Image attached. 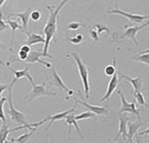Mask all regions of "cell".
Segmentation results:
<instances>
[{"mask_svg": "<svg viewBox=\"0 0 149 143\" xmlns=\"http://www.w3.org/2000/svg\"><path fill=\"white\" fill-rule=\"evenodd\" d=\"M31 84L32 87L31 92L25 96V99L30 102L41 96L57 95L56 92H53V91L47 90L46 88V83H42V84H36L34 81H33V82H31Z\"/></svg>", "mask_w": 149, "mask_h": 143, "instance_id": "4", "label": "cell"}, {"mask_svg": "<svg viewBox=\"0 0 149 143\" xmlns=\"http://www.w3.org/2000/svg\"><path fill=\"white\" fill-rule=\"evenodd\" d=\"M89 34H90V37L94 40L95 41H98V40L100 39L97 31L95 30H89Z\"/></svg>", "mask_w": 149, "mask_h": 143, "instance_id": "34", "label": "cell"}, {"mask_svg": "<svg viewBox=\"0 0 149 143\" xmlns=\"http://www.w3.org/2000/svg\"><path fill=\"white\" fill-rule=\"evenodd\" d=\"M148 129H147V130H145V131H144V132H142V133H140V135H141V134H148Z\"/></svg>", "mask_w": 149, "mask_h": 143, "instance_id": "39", "label": "cell"}, {"mask_svg": "<svg viewBox=\"0 0 149 143\" xmlns=\"http://www.w3.org/2000/svg\"><path fill=\"white\" fill-rule=\"evenodd\" d=\"M6 68L15 75V78L17 80L22 79V78L26 77V78H27V79H29L30 83L33 82V77L31 76V75L30 74V73H29V69H30V68L29 67L25 68L23 69H20V70H15V69H13V68L8 67V66H6Z\"/></svg>", "mask_w": 149, "mask_h": 143, "instance_id": "18", "label": "cell"}, {"mask_svg": "<svg viewBox=\"0 0 149 143\" xmlns=\"http://www.w3.org/2000/svg\"><path fill=\"white\" fill-rule=\"evenodd\" d=\"M149 24V21H145V23H143L142 25H140V26H125V31L123 33V34L119 37V39H124V38H128L132 41V42L136 45V46H139V42L138 41L136 38V36L137 33L140 31L141 30H143V28L147 27Z\"/></svg>", "mask_w": 149, "mask_h": 143, "instance_id": "6", "label": "cell"}, {"mask_svg": "<svg viewBox=\"0 0 149 143\" xmlns=\"http://www.w3.org/2000/svg\"><path fill=\"white\" fill-rule=\"evenodd\" d=\"M41 17H42V15H41L40 11H38V10H34L33 11H31V16H30V18L34 21H38L40 18H41Z\"/></svg>", "mask_w": 149, "mask_h": 143, "instance_id": "31", "label": "cell"}, {"mask_svg": "<svg viewBox=\"0 0 149 143\" xmlns=\"http://www.w3.org/2000/svg\"><path fill=\"white\" fill-rule=\"evenodd\" d=\"M65 122H66V124L69 126V132H68V134H70L71 133V127H72V126H73L75 129H76V131L78 132L80 134V135L81 136V137H83V135L81 134V129H80L79 126L77 124V122L76 119H75V115L73 114V112L70 113L69 115H67L65 117Z\"/></svg>", "mask_w": 149, "mask_h": 143, "instance_id": "19", "label": "cell"}, {"mask_svg": "<svg viewBox=\"0 0 149 143\" xmlns=\"http://www.w3.org/2000/svg\"><path fill=\"white\" fill-rule=\"evenodd\" d=\"M140 126H141V122H132L130 121H128V123H127V128H128V131L127 132V136H126V138L128 139V142L133 143L132 142V138L136 134Z\"/></svg>", "mask_w": 149, "mask_h": 143, "instance_id": "17", "label": "cell"}, {"mask_svg": "<svg viewBox=\"0 0 149 143\" xmlns=\"http://www.w3.org/2000/svg\"><path fill=\"white\" fill-rule=\"evenodd\" d=\"M0 49H5V46L3 43L1 42V41H0Z\"/></svg>", "mask_w": 149, "mask_h": 143, "instance_id": "38", "label": "cell"}, {"mask_svg": "<svg viewBox=\"0 0 149 143\" xmlns=\"http://www.w3.org/2000/svg\"><path fill=\"white\" fill-rule=\"evenodd\" d=\"M134 98L136 100L137 104L140 107H148V104H147L146 101H145V99H144V96L141 93V91H139V92H136V93H134Z\"/></svg>", "mask_w": 149, "mask_h": 143, "instance_id": "25", "label": "cell"}, {"mask_svg": "<svg viewBox=\"0 0 149 143\" xmlns=\"http://www.w3.org/2000/svg\"><path fill=\"white\" fill-rule=\"evenodd\" d=\"M68 3V1H62L60 3L57 7H54L51 5H48L46 9L48 10L49 13V18L46 21V26L43 30V33L45 34V43H44V47H43L42 53L44 55V57L52 58L51 55L49 54V49L50 46V42L54 40V41H57V34H58V19L59 12L61 11L62 7L65 6V3Z\"/></svg>", "mask_w": 149, "mask_h": 143, "instance_id": "1", "label": "cell"}, {"mask_svg": "<svg viewBox=\"0 0 149 143\" xmlns=\"http://www.w3.org/2000/svg\"><path fill=\"white\" fill-rule=\"evenodd\" d=\"M117 73L118 74H120V77L119 79H125L126 80H128L129 82L131 83L132 86L133 88V94L134 93H136V92H139V91H141L142 90V84H143V82H142V79L140 78V76H137V77H132L130 76H128V75H125L123 74L120 72H119L117 70Z\"/></svg>", "mask_w": 149, "mask_h": 143, "instance_id": "12", "label": "cell"}, {"mask_svg": "<svg viewBox=\"0 0 149 143\" xmlns=\"http://www.w3.org/2000/svg\"><path fill=\"white\" fill-rule=\"evenodd\" d=\"M81 26H84V25L81 22L72 21V22H70L67 26V30H77Z\"/></svg>", "mask_w": 149, "mask_h": 143, "instance_id": "28", "label": "cell"}, {"mask_svg": "<svg viewBox=\"0 0 149 143\" xmlns=\"http://www.w3.org/2000/svg\"><path fill=\"white\" fill-rule=\"evenodd\" d=\"M6 101H7V99L6 97H2L0 99V120L3 122V123L6 122V115L4 113L3 106H4V104Z\"/></svg>", "mask_w": 149, "mask_h": 143, "instance_id": "27", "label": "cell"}, {"mask_svg": "<svg viewBox=\"0 0 149 143\" xmlns=\"http://www.w3.org/2000/svg\"><path fill=\"white\" fill-rule=\"evenodd\" d=\"M116 57H113V64H109L106 68H104V73L106 76H113V74L116 72Z\"/></svg>", "mask_w": 149, "mask_h": 143, "instance_id": "24", "label": "cell"}, {"mask_svg": "<svg viewBox=\"0 0 149 143\" xmlns=\"http://www.w3.org/2000/svg\"><path fill=\"white\" fill-rule=\"evenodd\" d=\"M131 59L135 61L140 62L142 64H144L146 66L149 65V50L146 49L143 53H140V54L136 55L133 57H131Z\"/></svg>", "mask_w": 149, "mask_h": 143, "instance_id": "22", "label": "cell"}, {"mask_svg": "<svg viewBox=\"0 0 149 143\" xmlns=\"http://www.w3.org/2000/svg\"><path fill=\"white\" fill-rule=\"evenodd\" d=\"M74 61L76 62L77 68L78 70L80 78L82 83L83 88H84V92H85V98L88 99L89 98V80H88V70L87 68V66L85 65L81 61L80 56L77 53H72Z\"/></svg>", "mask_w": 149, "mask_h": 143, "instance_id": "3", "label": "cell"}, {"mask_svg": "<svg viewBox=\"0 0 149 143\" xmlns=\"http://www.w3.org/2000/svg\"><path fill=\"white\" fill-rule=\"evenodd\" d=\"M37 131V128H33L31 130H28V131H26L24 134L20 135L19 137L17 138H10V140L14 142L17 143H26L28 141V139L33 135Z\"/></svg>", "mask_w": 149, "mask_h": 143, "instance_id": "20", "label": "cell"}, {"mask_svg": "<svg viewBox=\"0 0 149 143\" xmlns=\"http://www.w3.org/2000/svg\"><path fill=\"white\" fill-rule=\"evenodd\" d=\"M109 14H112V15H119L123 16L127 19H128L130 21L132 22H137V23H142L144 20L148 19V15H138V14H132V13H128L126 11H124L123 10L116 8V9H113L111 10H108Z\"/></svg>", "mask_w": 149, "mask_h": 143, "instance_id": "7", "label": "cell"}, {"mask_svg": "<svg viewBox=\"0 0 149 143\" xmlns=\"http://www.w3.org/2000/svg\"><path fill=\"white\" fill-rule=\"evenodd\" d=\"M41 57H44V55H43L42 52L41 53L38 50L35 49H32L30 53L28 54L27 59L26 60V62L28 64H34V63H39V64H43L46 68H52V64L49 62L42 60Z\"/></svg>", "mask_w": 149, "mask_h": 143, "instance_id": "9", "label": "cell"}, {"mask_svg": "<svg viewBox=\"0 0 149 143\" xmlns=\"http://www.w3.org/2000/svg\"><path fill=\"white\" fill-rule=\"evenodd\" d=\"M49 84L51 86H54V87H56V88H61L62 90H65L69 94L71 95H73V91H72L71 89H70L65 84L63 81V79L61 77V76L58 74V73L57 72V70L55 69L54 67H52V74L50 78H49Z\"/></svg>", "mask_w": 149, "mask_h": 143, "instance_id": "8", "label": "cell"}, {"mask_svg": "<svg viewBox=\"0 0 149 143\" xmlns=\"http://www.w3.org/2000/svg\"><path fill=\"white\" fill-rule=\"evenodd\" d=\"M130 119H131V118L128 115H125V114L120 115V116H119V131L118 134H116V137H115V141L117 140L120 136L123 137V140L126 138V136H127V123H128V121H130Z\"/></svg>", "mask_w": 149, "mask_h": 143, "instance_id": "11", "label": "cell"}, {"mask_svg": "<svg viewBox=\"0 0 149 143\" xmlns=\"http://www.w3.org/2000/svg\"><path fill=\"white\" fill-rule=\"evenodd\" d=\"M6 21V23L7 25H9L12 31V34H11V39H10V50L12 51V47H13V42H14V37H15V33L17 30H20L22 29V25L18 24V21H14V20H10V19H7Z\"/></svg>", "mask_w": 149, "mask_h": 143, "instance_id": "21", "label": "cell"}, {"mask_svg": "<svg viewBox=\"0 0 149 143\" xmlns=\"http://www.w3.org/2000/svg\"><path fill=\"white\" fill-rule=\"evenodd\" d=\"M95 117H96V115H94L93 113L90 112V111H85L78 115H75V119H76V121H80V120H84V119H93Z\"/></svg>", "mask_w": 149, "mask_h": 143, "instance_id": "26", "label": "cell"}, {"mask_svg": "<svg viewBox=\"0 0 149 143\" xmlns=\"http://www.w3.org/2000/svg\"><path fill=\"white\" fill-rule=\"evenodd\" d=\"M32 11L31 8H29L26 10H25L23 12L20 13H11L8 15L7 18L9 19L10 17H15V18H18L20 19L22 22V26L23 29H26L29 24V20H30V16H31V13Z\"/></svg>", "mask_w": 149, "mask_h": 143, "instance_id": "15", "label": "cell"}, {"mask_svg": "<svg viewBox=\"0 0 149 143\" xmlns=\"http://www.w3.org/2000/svg\"><path fill=\"white\" fill-rule=\"evenodd\" d=\"M5 143H9V141H7V140H6V142H5Z\"/></svg>", "mask_w": 149, "mask_h": 143, "instance_id": "42", "label": "cell"}, {"mask_svg": "<svg viewBox=\"0 0 149 143\" xmlns=\"http://www.w3.org/2000/svg\"><path fill=\"white\" fill-rule=\"evenodd\" d=\"M117 93L120 95V101H121V107H120V111H119L120 115L125 114V113H130V114L136 115L138 118H140V112H141L142 110L137 109L135 101L132 102V103H128V101L126 100L125 96L122 93L121 91H118Z\"/></svg>", "mask_w": 149, "mask_h": 143, "instance_id": "5", "label": "cell"}, {"mask_svg": "<svg viewBox=\"0 0 149 143\" xmlns=\"http://www.w3.org/2000/svg\"><path fill=\"white\" fill-rule=\"evenodd\" d=\"M119 76H118V73H117V70L114 74H113V77L111 78L110 79L109 83L108 84V88H107V91L105 92V94L104 95L103 97L101 98L100 99V102H104V101H107L110 97L111 95L115 92L116 89L117 88V87L119 85Z\"/></svg>", "mask_w": 149, "mask_h": 143, "instance_id": "10", "label": "cell"}, {"mask_svg": "<svg viewBox=\"0 0 149 143\" xmlns=\"http://www.w3.org/2000/svg\"><path fill=\"white\" fill-rule=\"evenodd\" d=\"M18 80L14 78L13 80L10 82L9 84V88H7L8 91V105H9V111H8V115L10 117V119L12 120L13 122H15L17 123V125L22 126L26 124V115H24V113H22V111H19L16 109L15 107H14L13 104V99H12V91L13 88L15 84V83Z\"/></svg>", "mask_w": 149, "mask_h": 143, "instance_id": "2", "label": "cell"}, {"mask_svg": "<svg viewBox=\"0 0 149 143\" xmlns=\"http://www.w3.org/2000/svg\"><path fill=\"white\" fill-rule=\"evenodd\" d=\"M109 143H117V142H116L114 141V142H109Z\"/></svg>", "mask_w": 149, "mask_h": 143, "instance_id": "41", "label": "cell"}, {"mask_svg": "<svg viewBox=\"0 0 149 143\" xmlns=\"http://www.w3.org/2000/svg\"><path fill=\"white\" fill-rule=\"evenodd\" d=\"M9 133V124H6V122H5L0 127V143H5Z\"/></svg>", "mask_w": 149, "mask_h": 143, "instance_id": "23", "label": "cell"}, {"mask_svg": "<svg viewBox=\"0 0 149 143\" xmlns=\"http://www.w3.org/2000/svg\"><path fill=\"white\" fill-rule=\"evenodd\" d=\"M95 27L97 28V33L98 36H100L102 33H106V35H109V28L104 26L103 25H96Z\"/></svg>", "mask_w": 149, "mask_h": 143, "instance_id": "29", "label": "cell"}, {"mask_svg": "<svg viewBox=\"0 0 149 143\" xmlns=\"http://www.w3.org/2000/svg\"><path fill=\"white\" fill-rule=\"evenodd\" d=\"M18 58H19V61H26V60L27 59L28 53L23 52V51L19 50V52H18Z\"/></svg>", "mask_w": 149, "mask_h": 143, "instance_id": "33", "label": "cell"}, {"mask_svg": "<svg viewBox=\"0 0 149 143\" xmlns=\"http://www.w3.org/2000/svg\"><path fill=\"white\" fill-rule=\"evenodd\" d=\"M75 102H76V104H81L84 107H87L88 110V111L93 113L94 115H102L108 114V112H109V111H108L106 107L93 106V105H91V104H89L88 103H87L86 101L79 100V99H75Z\"/></svg>", "mask_w": 149, "mask_h": 143, "instance_id": "13", "label": "cell"}, {"mask_svg": "<svg viewBox=\"0 0 149 143\" xmlns=\"http://www.w3.org/2000/svg\"><path fill=\"white\" fill-rule=\"evenodd\" d=\"M6 3V1L5 0H0V10H1V8H2V6H3V4Z\"/></svg>", "mask_w": 149, "mask_h": 143, "instance_id": "37", "label": "cell"}, {"mask_svg": "<svg viewBox=\"0 0 149 143\" xmlns=\"http://www.w3.org/2000/svg\"><path fill=\"white\" fill-rule=\"evenodd\" d=\"M8 88H9V84H5L0 83V99L2 98V94L3 93V91L6 90Z\"/></svg>", "mask_w": 149, "mask_h": 143, "instance_id": "35", "label": "cell"}, {"mask_svg": "<svg viewBox=\"0 0 149 143\" xmlns=\"http://www.w3.org/2000/svg\"><path fill=\"white\" fill-rule=\"evenodd\" d=\"M77 104H75V106L73 107V108H71L70 110H67V111H62L61 113H58V114H55V115H50L49 117H47L46 119L47 120H49V122L48 126H47V127L46 128V131H48L49 130V128L51 126V125L55 122V121H58V120H61V119H65V117L67 115H69L70 113L73 112L75 109H76V106Z\"/></svg>", "mask_w": 149, "mask_h": 143, "instance_id": "16", "label": "cell"}, {"mask_svg": "<svg viewBox=\"0 0 149 143\" xmlns=\"http://www.w3.org/2000/svg\"><path fill=\"white\" fill-rule=\"evenodd\" d=\"M136 143H141V142H140V139H139L138 137H137V138H136Z\"/></svg>", "mask_w": 149, "mask_h": 143, "instance_id": "40", "label": "cell"}, {"mask_svg": "<svg viewBox=\"0 0 149 143\" xmlns=\"http://www.w3.org/2000/svg\"><path fill=\"white\" fill-rule=\"evenodd\" d=\"M7 28H8V25L6 24V21L3 20V12H2V10H0V32L5 30Z\"/></svg>", "mask_w": 149, "mask_h": 143, "instance_id": "32", "label": "cell"}, {"mask_svg": "<svg viewBox=\"0 0 149 143\" xmlns=\"http://www.w3.org/2000/svg\"><path fill=\"white\" fill-rule=\"evenodd\" d=\"M20 50L21 51H23V52L26 53H30V52L31 51V46H27V45H23L20 47Z\"/></svg>", "mask_w": 149, "mask_h": 143, "instance_id": "36", "label": "cell"}, {"mask_svg": "<svg viewBox=\"0 0 149 143\" xmlns=\"http://www.w3.org/2000/svg\"><path fill=\"white\" fill-rule=\"evenodd\" d=\"M26 34L27 38L25 41L26 45L29 46L37 45V44H44L45 43V37L40 34L33 33V32H27L23 31Z\"/></svg>", "mask_w": 149, "mask_h": 143, "instance_id": "14", "label": "cell"}, {"mask_svg": "<svg viewBox=\"0 0 149 143\" xmlns=\"http://www.w3.org/2000/svg\"><path fill=\"white\" fill-rule=\"evenodd\" d=\"M84 39V36L82 34H77L76 36L73 37L72 38H68V41L70 42L73 43V44H75V45H78Z\"/></svg>", "mask_w": 149, "mask_h": 143, "instance_id": "30", "label": "cell"}]
</instances>
